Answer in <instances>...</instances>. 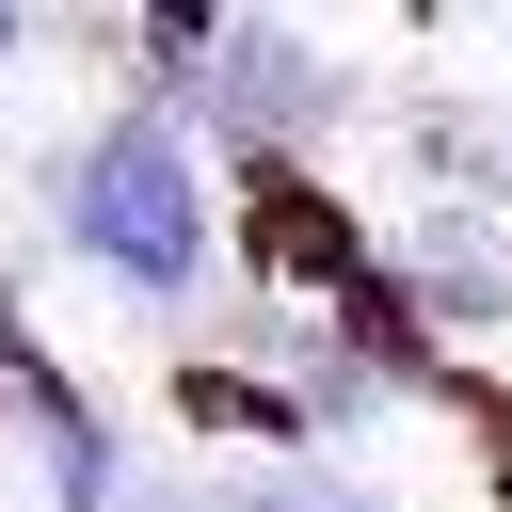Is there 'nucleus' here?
<instances>
[{"mask_svg":"<svg viewBox=\"0 0 512 512\" xmlns=\"http://www.w3.org/2000/svg\"><path fill=\"white\" fill-rule=\"evenodd\" d=\"M64 256L128 304H192L208 288V176L160 112H112L80 160H64Z\"/></svg>","mask_w":512,"mask_h":512,"instance_id":"1","label":"nucleus"},{"mask_svg":"<svg viewBox=\"0 0 512 512\" xmlns=\"http://www.w3.org/2000/svg\"><path fill=\"white\" fill-rule=\"evenodd\" d=\"M224 112H240L256 144H320V128H336V64H320L288 16H240V32H224Z\"/></svg>","mask_w":512,"mask_h":512,"instance_id":"3","label":"nucleus"},{"mask_svg":"<svg viewBox=\"0 0 512 512\" xmlns=\"http://www.w3.org/2000/svg\"><path fill=\"white\" fill-rule=\"evenodd\" d=\"M16 432L48 448V496H64V512H112V496H128V464H112V432H96V416H80V400H64L48 368H16Z\"/></svg>","mask_w":512,"mask_h":512,"instance_id":"4","label":"nucleus"},{"mask_svg":"<svg viewBox=\"0 0 512 512\" xmlns=\"http://www.w3.org/2000/svg\"><path fill=\"white\" fill-rule=\"evenodd\" d=\"M208 512H352V496H304V480H224Z\"/></svg>","mask_w":512,"mask_h":512,"instance_id":"5","label":"nucleus"},{"mask_svg":"<svg viewBox=\"0 0 512 512\" xmlns=\"http://www.w3.org/2000/svg\"><path fill=\"white\" fill-rule=\"evenodd\" d=\"M16 48H32V0H0V64H16Z\"/></svg>","mask_w":512,"mask_h":512,"instance_id":"7","label":"nucleus"},{"mask_svg":"<svg viewBox=\"0 0 512 512\" xmlns=\"http://www.w3.org/2000/svg\"><path fill=\"white\" fill-rule=\"evenodd\" d=\"M464 176H480V192H496V208H512V112H496V128H480V160H464Z\"/></svg>","mask_w":512,"mask_h":512,"instance_id":"6","label":"nucleus"},{"mask_svg":"<svg viewBox=\"0 0 512 512\" xmlns=\"http://www.w3.org/2000/svg\"><path fill=\"white\" fill-rule=\"evenodd\" d=\"M400 288L432 304V320H512V208H416L400 224Z\"/></svg>","mask_w":512,"mask_h":512,"instance_id":"2","label":"nucleus"}]
</instances>
